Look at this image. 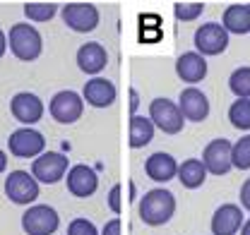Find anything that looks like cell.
I'll return each instance as SVG.
<instances>
[{"mask_svg": "<svg viewBox=\"0 0 250 235\" xmlns=\"http://www.w3.org/2000/svg\"><path fill=\"white\" fill-rule=\"evenodd\" d=\"M137 214L142 218V223L147 226H164L173 218L176 214V197L171 190L166 187H154L149 192L142 195L140 206H137Z\"/></svg>", "mask_w": 250, "mask_h": 235, "instance_id": "6da1fadb", "label": "cell"}, {"mask_svg": "<svg viewBox=\"0 0 250 235\" xmlns=\"http://www.w3.org/2000/svg\"><path fill=\"white\" fill-rule=\"evenodd\" d=\"M7 46L12 51V56L17 60H24V62H31L41 56L43 51V39L36 27H31L29 22H17L10 27V34H7Z\"/></svg>", "mask_w": 250, "mask_h": 235, "instance_id": "7a4b0ae2", "label": "cell"}, {"mask_svg": "<svg viewBox=\"0 0 250 235\" xmlns=\"http://www.w3.org/2000/svg\"><path fill=\"white\" fill-rule=\"evenodd\" d=\"M149 120L164 135H178L186 127V118L181 113L178 103L171 98H161V96L149 103Z\"/></svg>", "mask_w": 250, "mask_h": 235, "instance_id": "3957f363", "label": "cell"}, {"mask_svg": "<svg viewBox=\"0 0 250 235\" xmlns=\"http://www.w3.org/2000/svg\"><path fill=\"white\" fill-rule=\"evenodd\" d=\"M67 156L62 151H43L41 156L34 158L31 163V176L36 177V182L41 185H56L67 176Z\"/></svg>", "mask_w": 250, "mask_h": 235, "instance_id": "277c9868", "label": "cell"}, {"mask_svg": "<svg viewBox=\"0 0 250 235\" xmlns=\"http://www.w3.org/2000/svg\"><path fill=\"white\" fill-rule=\"evenodd\" d=\"M61 226V216L48 204H31L22 214V231L27 235H53Z\"/></svg>", "mask_w": 250, "mask_h": 235, "instance_id": "5b68a950", "label": "cell"}, {"mask_svg": "<svg viewBox=\"0 0 250 235\" xmlns=\"http://www.w3.org/2000/svg\"><path fill=\"white\" fill-rule=\"evenodd\" d=\"M5 195L12 204L31 206L39 199V182L29 171H12L5 177Z\"/></svg>", "mask_w": 250, "mask_h": 235, "instance_id": "8992f818", "label": "cell"}, {"mask_svg": "<svg viewBox=\"0 0 250 235\" xmlns=\"http://www.w3.org/2000/svg\"><path fill=\"white\" fill-rule=\"evenodd\" d=\"M65 27L77 34H89L99 27V10L92 2H65L61 7Z\"/></svg>", "mask_w": 250, "mask_h": 235, "instance_id": "52a82bcc", "label": "cell"}, {"mask_svg": "<svg viewBox=\"0 0 250 235\" xmlns=\"http://www.w3.org/2000/svg\"><path fill=\"white\" fill-rule=\"evenodd\" d=\"M48 111H51V118L61 125H72L77 122L82 113H84V98L82 94L72 91V89H65V91H58L51 103H48Z\"/></svg>", "mask_w": 250, "mask_h": 235, "instance_id": "ba28073f", "label": "cell"}, {"mask_svg": "<svg viewBox=\"0 0 250 235\" xmlns=\"http://www.w3.org/2000/svg\"><path fill=\"white\" fill-rule=\"evenodd\" d=\"M7 149L17 158H36L46 151V137L34 127H17L7 137Z\"/></svg>", "mask_w": 250, "mask_h": 235, "instance_id": "9c48e42d", "label": "cell"}, {"mask_svg": "<svg viewBox=\"0 0 250 235\" xmlns=\"http://www.w3.org/2000/svg\"><path fill=\"white\" fill-rule=\"evenodd\" d=\"M195 48L197 53L205 56H221L229 48V31L219 22H207L195 31Z\"/></svg>", "mask_w": 250, "mask_h": 235, "instance_id": "30bf717a", "label": "cell"}, {"mask_svg": "<svg viewBox=\"0 0 250 235\" xmlns=\"http://www.w3.org/2000/svg\"><path fill=\"white\" fill-rule=\"evenodd\" d=\"M65 185H67V192H70L72 197L87 199V197H92L94 192L99 190V176H96V171H94L92 166H87V163H75V166L67 171Z\"/></svg>", "mask_w": 250, "mask_h": 235, "instance_id": "8fae6325", "label": "cell"}, {"mask_svg": "<svg viewBox=\"0 0 250 235\" xmlns=\"http://www.w3.org/2000/svg\"><path fill=\"white\" fill-rule=\"evenodd\" d=\"M202 166L212 176H226L231 166V142L229 139H212L202 151Z\"/></svg>", "mask_w": 250, "mask_h": 235, "instance_id": "7c38bea8", "label": "cell"}, {"mask_svg": "<svg viewBox=\"0 0 250 235\" xmlns=\"http://www.w3.org/2000/svg\"><path fill=\"white\" fill-rule=\"evenodd\" d=\"M10 111H12V118L22 125H36L41 118H43V101L31 94V91H20L12 96L10 101Z\"/></svg>", "mask_w": 250, "mask_h": 235, "instance_id": "4fadbf2b", "label": "cell"}, {"mask_svg": "<svg viewBox=\"0 0 250 235\" xmlns=\"http://www.w3.org/2000/svg\"><path fill=\"white\" fill-rule=\"evenodd\" d=\"M178 108H181V113H183L186 120H190V122H202V120H207V116H209V98L202 94V89L188 87L178 96Z\"/></svg>", "mask_w": 250, "mask_h": 235, "instance_id": "5bb4252c", "label": "cell"}, {"mask_svg": "<svg viewBox=\"0 0 250 235\" xmlns=\"http://www.w3.org/2000/svg\"><path fill=\"white\" fill-rule=\"evenodd\" d=\"M243 209L238 204H221L212 216V233L214 235H236L243 228Z\"/></svg>", "mask_w": 250, "mask_h": 235, "instance_id": "9a60e30c", "label": "cell"}, {"mask_svg": "<svg viewBox=\"0 0 250 235\" xmlns=\"http://www.w3.org/2000/svg\"><path fill=\"white\" fill-rule=\"evenodd\" d=\"M116 96H118L116 84L108 82V79H104V77H92L84 84V89H82V98L89 106H94V108H108V106H113Z\"/></svg>", "mask_w": 250, "mask_h": 235, "instance_id": "2e32d148", "label": "cell"}, {"mask_svg": "<svg viewBox=\"0 0 250 235\" xmlns=\"http://www.w3.org/2000/svg\"><path fill=\"white\" fill-rule=\"evenodd\" d=\"M176 75L186 84H200L207 77V60L197 51H188L176 60Z\"/></svg>", "mask_w": 250, "mask_h": 235, "instance_id": "e0dca14e", "label": "cell"}, {"mask_svg": "<svg viewBox=\"0 0 250 235\" xmlns=\"http://www.w3.org/2000/svg\"><path fill=\"white\" fill-rule=\"evenodd\" d=\"M106 62H108V53H106V48L101 43L87 41V43L80 46V51H77V67L84 75H94L96 77L106 67Z\"/></svg>", "mask_w": 250, "mask_h": 235, "instance_id": "ac0fdd59", "label": "cell"}, {"mask_svg": "<svg viewBox=\"0 0 250 235\" xmlns=\"http://www.w3.org/2000/svg\"><path fill=\"white\" fill-rule=\"evenodd\" d=\"M145 173L154 182H168L178 176V161L166 151H156L145 161Z\"/></svg>", "mask_w": 250, "mask_h": 235, "instance_id": "d6986e66", "label": "cell"}, {"mask_svg": "<svg viewBox=\"0 0 250 235\" xmlns=\"http://www.w3.org/2000/svg\"><path fill=\"white\" fill-rule=\"evenodd\" d=\"M221 27L229 34H248L250 31V5L246 2H233L224 10V20Z\"/></svg>", "mask_w": 250, "mask_h": 235, "instance_id": "ffe728a7", "label": "cell"}, {"mask_svg": "<svg viewBox=\"0 0 250 235\" xmlns=\"http://www.w3.org/2000/svg\"><path fill=\"white\" fill-rule=\"evenodd\" d=\"M176 177L181 180L183 187H188V190H197V187L205 185L207 171H205V166H202L200 158H188L183 163H178V176Z\"/></svg>", "mask_w": 250, "mask_h": 235, "instance_id": "44dd1931", "label": "cell"}, {"mask_svg": "<svg viewBox=\"0 0 250 235\" xmlns=\"http://www.w3.org/2000/svg\"><path fill=\"white\" fill-rule=\"evenodd\" d=\"M154 125L152 120L145 116H132L130 118V149H142L154 139Z\"/></svg>", "mask_w": 250, "mask_h": 235, "instance_id": "7402d4cb", "label": "cell"}, {"mask_svg": "<svg viewBox=\"0 0 250 235\" xmlns=\"http://www.w3.org/2000/svg\"><path fill=\"white\" fill-rule=\"evenodd\" d=\"M56 12H61L56 2H24V17L29 22H51Z\"/></svg>", "mask_w": 250, "mask_h": 235, "instance_id": "603a6c76", "label": "cell"}, {"mask_svg": "<svg viewBox=\"0 0 250 235\" xmlns=\"http://www.w3.org/2000/svg\"><path fill=\"white\" fill-rule=\"evenodd\" d=\"M229 122L236 130H250V98H236L229 108Z\"/></svg>", "mask_w": 250, "mask_h": 235, "instance_id": "cb8c5ba5", "label": "cell"}, {"mask_svg": "<svg viewBox=\"0 0 250 235\" xmlns=\"http://www.w3.org/2000/svg\"><path fill=\"white\" fill-rule=\"evenodd\" d=\"M231 166L238 168V171L250 168V135L241 137L238 142L231 144Z\"/></svg>", "mask_w": 250, "mask_h": 235, "instance_id": "d4e9b609", "label": "cell"}, {"mask_svg": "<svg viewBox=\"0 0 250 235\" xmlns=\"http://www.w3.org/2000/svg\"><path fill=\"white\" fill-rule=\"evenodd\" d=\"M229 89L238 98H250V67H238L229 77Z\"/></svg>", "mask_w": 250, "mask_h": 235, "instance_id": "484cf974", "label": "cell"}, {"mask_svg": "<svg viewBox=\"0 0 250 235\" xmlns=\"http://www.w3.org/2000/svg\"><path fill=\"white\" fill-rule=\"evenodd\" d=\"M173 10H176V17L181 22H192L205 12V2H176Z\"/></svg>", "mask_w": 250, "mask_h": 235, "instance_id": "4316f807", "label": "cell"}, {"mask_svg": "<svg viewBox=\"0 0 250 235\" xmlns=\"http://www.w3.org/2000/svg\"><path fill=\"white\" fill-rule=\"evenodd\" d=\"M67 235H99V231H96V226H94L92 221H87V218H75V221H70V226H67Z\"/></svg>", "mask_w": 250, "mask_h": 235, "instance_id": "83f0119b", "label": "cell"}, {"mask_svg": "<svg viewBox=\"0 0 250 235\" xmlns=\"http://www.w3.org/2000/svg\"><path fill=\"white\" fill-rule=\"evenodd\" d=\"M121 185H113L111 187V192H108V209L113 211V214H121V209H123V204H121Z\"/></svg>", "mask_w": 250, "mask_h": 235, "instance_id": "f1b7e54d", "label": "cell"}, {"mask_svg": "<svg viewBox=\"0 0 250 235\" xmlns=\"http://www.w3.org/2000/svg\"><path fill=\"white\" fill-rule=\"evenodd\" d=\"M101 235H121V218L116 216V218L106 221V226L101 228Z\"/></svg>", "mask_w": 250, "mask_h": 235, "instance_id": "f546056e", "label": "cell"}, {"mask_svg": "<svg viewBox=\"0 0 250 235\" xmlns=\"http://www.w3.org/2000/svg\"><path fill=\"white\" fill-rule=\"evenodd\" d=\"M241 209L250 211V177L243 182V187H241Z\"/></svg>", "mask_w": 250, "mask_h": 235, "instance_id": "4dcf8cb0", "label": "cell"}, {"mask_svg": "<svg viewBox=\"0 0 250 235\" xmlns=\"http://www.w3.org/2000/svg\"><path fill=\"white\" fill-rule=\"evenodd\" d=\"M130 101H132V103H130V111H132V116H137V106H140V98H137V91H135V89L130 91Z\"/></svg>", "mask_w": 250, "mask_h": 235, "instance_id": "1f68e13d", "label": "cell"}, {"mask_svg": "<svg viewBox=\"0 0 250 235\" xmlns=\"http://www.w3.org/2000/svg\"><path fill=\"white\" fill-rule=\"evenodd\" d=\"M5 53H7V34L0 29V58H2Z\"/></svg>", "mask_w": 250, "mask_h": 235, "instance_id": "d6a6232c", "label": "cell"}, {"mask_svg": "<svg viewBox=\"0 0 250 235\" xmlns=\"http://www.w3.org/2000/svg\"><path fill=\"white\" fill-rule=\"evenodd\" d=\"M5 168H7V154L0 149V173H5Z\"/></svg>", "mask_w": 250, "mask_h": 235, "instance_id": "836d02e7", "label": "cell"}, {"mask_svg": "<svg viewBox=\"0 0 250 235\" xmlns=\"http://www.w3.org/2000/svg\"><path fill=\"white\" fill-rule=\"evenodd\" d=\"M241 235H250V218L243 223V228H241Z\"/></svg>", "mask_w": 250, "mask_h": 235, "instance_id": "e575fe53", "label": "cell"}]
</instances>
